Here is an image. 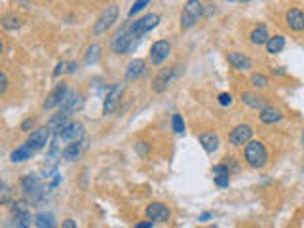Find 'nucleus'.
I'll return each mask as SVG.
<instances>
[{
    "label": "nucleus",
    "mask_w": 304,
    "mask_h": 228,
    "mask_svg": "<svg viewBox=\"0 0 304 228\" xmlns=\"http://www.w3.org/2000/svg\"><path fill=\"white\" fill-rule=\"evenodd\" d=\"M137 42H139V38L131 32L130 23H126V25H122V27L118 28V30L114 32V36L111 38V48H112L114 54L122 56V54L133 52L135 46H137Z\"/></svg>",
    "instance_id": "f257e3e1"
},
{
    "label": "nucleus",
    "mask_w": 304,
    "mask_h": 228,
    "mask_svg": "<svg viewBox=\"0 0 304 228\" xmlns=\"http://www.w3.org/2000/svg\"><path fill=\"white\" fill-rule=\"evenodd\" d=\"M244 160H246L247 166L253 168V170L266 168V164H268V150H266L264 142L255 141V139L251 142H247L246 148H244Z\"/></svg>",
    "instance_id": "f03ea898"
},
{
    "label": "nucleus",
    "mask_w": 304,
    "mask_h": 228,
    "mask_svg": "<svg viewBox=\"0 0 304 228\" xmlns=\"http://www.w3.org/2000/svg\"><path fill=\"white\" fill-rule=\"evenodd\" d=\"M205 14V6L198 0H189L183 8V14H181V27L183 28H192L198 19Z\"/></svg>",
    "instance_id": "7ed1b4c3"
},
{
    "label": "nucleus",
    "mask_w": 304,
    "mask_h": 228,
    "mask_svg": "<svg viewBox=\"0 0 304 228\" xmlns=\"http://www.w3.org/2000/svg\"><path fill=\"white\" fill-rule=\"evenodd\" d=\"M118 14H120L118 6H116V4H109V6L103 10V14L97 17V21H95V25H93V34L99 36V34H105L109 28H112V25L118 21Z\"/></svg>",
    "instance_id": "20e7f679"
},
{
    "label": "nucleus",
    "mask_w": 304,
    "mask_h": 228,
    "mask_svg": "<svg viewBox=\"0 0 304 228\" xmlns=\"http://www.w3.org/2000/svg\"><path fill=\"white\" fill-rule=\"evenodd\" d=\"M160 23V15L158 14H146L143 17H139L137 21H131L130 27H131V32L141 40L143 36H145L148 30H152V28L156 27Z\"/></svg>",
    "instance_id": "39448f33"
},
{
    "label": "nucleus",
    "mask_w": 304,
    "mask_h": 228,
    "mask_svg": "<svg viewBox=\"0 0 304 228\" xmlns=\"http://www.w3.org/2000/svg\"><path fill=\"white\" fill-rule=\"evenodd\" d=\"M179 69H181V67L160 69L158 74H156V76H154V80H152V89H154V93H162V91H166V89L169 87V84H171L175 78H177Z\"/></svg>",
    "instance_id": "423d86ee"
},
{
    "label": "nucleus",
    "mask_w": 304,
    "mask_h": 228,
    "mask_svg": "<svg viewBox=\"0 0 304 228\" xmlns=\"http://www.w3.org/2000/svg\"><path fill=\"white\" fill-rule=\"evenodd\" d=\"M251 141H253V128L249 124H238L228 133V142L232 146H246Z\"/></svg>",
    "instance_id": "0eeeda50"
},
{
    "label": "nucleus",
    "mask_w": 304,
    "mask_h": 228,
    "mask_svg": "<svg viewBox=\"0 0 304 228\" xmlns=\"http://www.w3.org/2000/svg\"><path fill=\"white\" fill-rule=\"evenodd\" d=\"M21 190L32 200H36L38 196H42V190H46V188L42 186V181L36 173H27V175L21 177Z\"/></svg>",
    "instance_id": "6e6552de"
},
{
    "label": "nucleus",
    "mask_w": 304,
    "mask_h": 228,
    "mask_svg": "<svg viewBox=\"0 0 304 228\" xmlns=\"http://www.w3.org/2000/svg\"><path fill=\"white\" fill-rule=\"evenodd\" d=\"M67 93H69V86H67V82H59V84L48 93V97H46L42 107L46 111H52V109H55V107H61L65 97H67Z\"/></svg>",
    "instance_id": "1a4fd4ad"
},
{
    "label": "nucleus",
    "mask_w": 304,
    "mask_h": 228,
    "mask_svg": "<svg viewBox=\"0 0 304 228\" xmlns=\"http://www.w3.org/2000/svg\"><path fill=\"white\" fill-rule=\"evenodd\" d=\"M171 54V44L167 40H156L150 48V54H148V59L154 67H160L167 57Z\"/></svg>",
    "instance_id": "9d476101"
},
{
    "label": "nucleus",
    "mask_w": 304,
    "mask_h": 228,
    "mask_svg": "<svg viewBox=\"0 0 304 228\" xmlns=\"http://www.w3.org/2000/svg\"><path fill=\"white\" fill-rule=\"evenodd\" d=\"M124 84H114L111 87V91L107 93V99L103 103V114L107 116V114H112L118 109V105H120V101L124 97Z\"/></svg>",
    "instance_id": "9b49d317"
},
{
    "label": "nucleus",
    "mask_w": 304,
    "mask_h": 228,
    "mask_svg": "<svg viewBox=\"0 0 304 228\" xmlns=\"http://www.w3.org/2000/svg\"><path fill=\"white\" fill-rule=\"evenodd\" d=\"M145 213L148 221H158V223H166V221H169V217H171L169 207L164 205L162 201H152V203H148Z\"/></svg>",
    "instance_id": "f8f14e48"
},
{
    "label": "nucleus",
    "mask_w": 304,
    "mask_h": 228,
    "mask_svg": "<svg viewBox=\"0 0 304 228\" xmlns=\"http://www.w3.org/2000/svg\"><path fill=\"white\" fill-rule=\"evenodd\" d=\"M50 135H52V131L48 128L34 129V131H30L29 137H27V144L32 150H40V148H44L50 142Z\"/></svg>",
    "instance_id": "ddd939ff"
},
{
    "label": "nucleus",
    "mask_w": 304,
    "mask_h": 228,
    "mask_svg": "<svg viewBox=\"0 0 304 228\" xmlns=\"http://www.w3.org/2000/svg\"><path fill=\"white\" fill-rule=\"evenodd\" d=\"M285 25L293 32H303L304 30V10L301 8H289L285 12Z\"/></svg>",
    "instance_id": "4468645a"
},
{
    "label": "nucleus",
    "mask_w": 304,
    "mask_h": 228,
    "mask_svg": "<svg viewBox=\"0 0 304 228\" xmlns=\"http://www.w3.org/2000/svg\"><path fill=\"white\" fill-rule=\"evenodd\" d=\"M59 137H61V141L65 142H78V141H84V124H80V122H73L69 128L65 129V131H61L59 133Z\"/></svg>",
    "instance_id": "2eb2a0df"
},
{
    "label": "nucleus",
    "mask_w": 304,
    "mask_h": 228,
    "mask_svg": "<svg viewBox=\"0 0 304 228\" xmlns=\"http://www.w3.org/2000/svg\"><path fill=\"white\" fill-rule=\"evenodd\" d=\"M71 124H73V122H71V116L59 111V114H54V116L50 118V122H48V126H46V128L50 129L54 135H59L61 131H65V129L69 128Z\"/></svg>",
    "instance_id": "dca6fc26"
},
{
    "label": "nucleus",
    "mask_w": 304,
    "mask_h": 228,
    "mask_svg": "<svg viewBox=\"0 0 304 228\" xmlns=\"http://www.w3.org/2000/svg\"><path fill=\"white\" fill-rule=\"evenodd\" d=\"M80 107H82V93L76 91V89H69L67 97H65L63 105H61V113H65V114L71 116V114L76 113Z\"/></svg>",
    "instance_id": "f3484780"
},
{
    "label": "nucleus",
    "mask_w": 304,
    "mask_h": 228,
    "mask_svg": "<svg viewBox=\"0 0 304 228\" xmlns=\"http://www.w3.org/2000/svg\"><path fill=\"white\" fill-rule=\"evenodd\" d=\"M30 225H34V219L30 217V213H10V217L4 221L6 228H30Z\"/></svg>",
    "instance_id": "a211bd4d"
},
{
    "label": "nucleus",
    "mask_w": 304,
    "mask_h": 228,
    "mask_svg": "<svg viewBox=\"0 0 304 228\" xmlns=\"http://www.w3.org/2000/svg\"><path fill=\"white\" fill-rule=\"evenodd\" d=\"M226 59H228V63H230L236 71H249L251 65H253L249 56H247V54H242V52H228V54H226Z\"/></svg>",
    "instance_id": "6ab92c4d"
},
{
    "label": "nucleus",
    "mask_w": 304,
    "mask_h": 228,
    "mask_svg": "<svg viewBox=\"0 0 304 228\" xmlns=\"http://www.w3.org/2000/svg\"><path fill=\"white\" fill-rule=\"evenodd\" d=\"M270 40V34H268V27H266V23H259L257 27L253 28L251 32H249V42L253 44V46H266Z\"/></svg>",
    "instance_id": "aec40b11"
},
{
    "label": "nucleus",
    "mask_w": 304,
    "mask_h": 228,
    "mask_svg": "<svg viewBox=\"0 0 304 228\" xmlns=\"http://www.w3.org/2000/svg\"><path fill=\"white\" fill-rule=\"evenodd\" d=\"M84 148H86V141L71 142V144H67V146L61 150V158L67 160V162H76L78 158L82 156Z\"/></svg>",
    "instance_id": "412c9836"
},
{
    "label": "nucleus",
    "mask_w": 304,
    "mask_h": 228,
    "mask_svg": "<svg viewBox=\"0 0 304 228\" xmlns=\"http://www.w3.org/2000/svg\"><path fill=\"white\" fill-rule=\"evenodd\" d=\"M259 118H261L262 124H268V126H274V124H279L283 120V113L277 109V107H266L264 111L259 113Z\"/></svg>",
    "instance_id": "4be33fe9"
},
{
    "label": "nucleus",
    "mask_w": 304,
    "mask_h": 228,
    "mask_svg": "<svg viewBox=\"0 0 304 228\" xmlns=\"http://www.w3.org/2000/svg\"><path fill=\"white\" fill-rule=\"evenodd\" d=\"M146 71V63L143 59H133L128 63V69H126V80L131 82V80H137L141 78Z\"/></svg>",
    "instance_id": "5701e85b"
},
{
    "label": "nucleus",
    "mask_w": 304,
    "mask_h": 228,
    "mask_svg": "<svg viewBox=\"0 0 304 228\" xmlns=\"http://www.w3.org/2000/svg\"><path fill=\"white\" fill-rule=\"evenodd\" d=\"M242 103L247 105L249 109H255V111H264L268 105H266V99L261 97V95H257V93H253V91H244L242 93Z\"/></svg>",
    "instance_id": "b1692460"
},
{
    "label": "nucleus",
    "mask_w": 304,
    "mask_h": 228,
    "mask_svg": "<svg viewBox=\"0 0 304 228\" xmlns=\"http://www.w3.org/2000/svg\"><path fill=\"white\" fill-rule=\"evenodd\" d=\"M200 144L203 146L205 152H215L219 148V144H221V141H219L217 133H213V131H203V133H200Z\"/></svg>",
    "instance_id": "393cba45"
},
{
    "label": "nucleus",
    "mask_w": 304,
    "mask_h": 228,
    "mask_svg": "<svg viewBox=\"0 0 304 228\" xmlns=\"http://www.w3.org/2000/svg\"><path fill=\"white\" fill-rule=\"evenodd\" d=\"M32 154H34V150H32L29 144L25 142V144H19L15 150H12L10 160H12L14 164H21V162H27V160H30Z\"/></svg>",
    "instance_id": "a878e982"
},
{
    "label": "nucleus",
    "mask_w": 304,
    "mask_h": 228,
    "mask_svg": "<svg viewBox=\"0 0 304 228\" xmlns=\"http://www.w3.org/2000/svg\"><path fill=\"white\" fill-rule=\"evenodd\" d=\"M283 48H285V36H283V34H274V36H270V40L266 44V52H268L270 56H277L279 52H283Z\"/></svg>",
    "instance_id": "bb28decb"
},
{
    "label": "nucleus",
    "mask_w": 304,
    "mask_h": 228,
    "mask_svg": "<svg viewBox=\"0 0 304 228\" xmlns=\"http://www.w3.org/2000/svg\"><path fill=\"white\" fill-rule=\"evenodd\" d=\"M34 227L36 228H55L57 227V221L55 217L48 211H40V213L34 217Z\"/></svg>",
    "instance_id": "cd10ccee"
},
{
    "label": "nucleus",
    "mask_w": 304,
    "mask_h": 228,
    "mask_svg": "<svg viewBox=\"0 0 304 228\" xmlns=\"http://www.w3.org/2000/svg\"><path fill=\"white\" fill-rule=\"evenodd\" d=\"M101 46L99 44H91V46H87L86 50V56H84V63H86L87 67H91V65H95L99 59H101Z\"/></svg>",
    "instance_id": "c85d7f7f"
},
{
    "label": "nucleus",
    "mask_w": 304,
    "mask_h": 228,
    "mask_svg": "<svg viewBox=\"0 0 304 228\" xmlns=\"http://www.w3.org/2000/svg\"><path fill=\"white\" fill-rule=\"evenodd\" d=\"M249 82H251V86H253L255 89H266L268 84H270L268 76L262 74V72H253V74L249 76Z\"/></svg>",
    "instance_id": "c756f323"
},
{
    "label": "nucleus",
    "mask_w": 304,
    "mask_h": 228,
    "mask_svg": "<svg viewBox=\"0 0 304 228\" xmlns=\"http://www.w3.org/2000/svg\"><path fill=\"white\" fill-rule=\"evenodd\" d=\"M21 27V19L14 14H4L2 15V28L4 30H15Z\"/></svg>",
    "instance_id": "7c9ffc66"
},
{
    "label": "nucleus",
    "mask_w": 304,
    "mask_h": 228,
    "mask_svg": "<svg viewBox=\"0 0 304 228\" xmlns=\"http://www.w3.org/2000/svg\"><path fill=\"white\" fill-rule=\"evenodd\" d=\"M27 211H29V201L25 198L12 201V213H27Z\"/></svg>",
    "instance_id": "2f4dec72"
},
{
    "label": "nucleus",
    "mask_w": 304,
    "mask_h": 228,
    "mask_svg": "<svg viewBox=\"0 0 304 228\" xmlns=\"http://www.w3.org/2000/svg\"><path fill=\"white\" fill-rule=\"evenodd\" d=\"M171 128H173V131L177 135L185 133V120H183L181 114H173V118H171Z\"/></svg>",
    "instance_id": "473e14b6"
},
{
    "label": "nucleus",
    "mask_w": 304,
    "mask_h": 228,
    "mask_svg": "<svg viewBox=\"0 0 304 228\" xmlns=\"http://www.w3.org/2000/svg\"><path fill=\"white\" fill-rule=\"evenodd\" d=\"M211 171H213L215 177H221V175H228V177H230V168H228V164H215Z\"/></svg>",
    "instance_id": "72a5a7b5"
},
{
    "label": "nucleus",
    "mask_w": 304,
    "mask_h": 228,
    "mask_svg": "<svg viewBox=\"0 0 304 228\" xmlns=\"http://www.w3.org/2000/svg\"><path fill=\"white\" fill-rule=\"evenodd\" d=\"M0 188H2V190H0V194H2V196H0V203H2V205H8V203H10V198H12V194H10V188H8V185H6V183H2V185H0Z\"/></svg>",
    "instance_id": "f704fd0d"
},
{
    "label": "nucleus",
    "mask_w": 304,
    "mask_h": 228,
    "mask_svg": "<svg viewBox=\"0 0 304 228\" xmlns=\"http://www.w3.org/2000/svg\"><path fill=\"white\" fill-rule=\"evenodd\" d=\"M148 4H150L148 0H139V2H133V6H131V10H130V17H133V15L137 14V12H141V10H145Z\"/></svg>",
    "instance_id": "c9c22d12"
},
{
    "label": "nucleus",
    "mask_w": 304,
    "mask_h": 228,
    "mask_svg": "<svg viewBox=\"0 0 304 228\" xmlns=\"http://www.w3.org/2000/svg\"><path fill=\"white\" fill-rule=\"evenodd\" d=\"M217 101H219V105H221V107H230L232 103H234L232 95L230 93H226V91H224V93H221V95L217 97Z\"/></svg>",
    "instance_id": "e433bc0d"
},
{
    "label": "nucleus",
    "mask_w": 304,
    "mask_h": 228,
    "mask_svg": "<svg viewBox=\"0 0 304 228\" xmlns=\"http://www.w3.org/2000/svg\"><path fill=\"white\" fill-rule=\"evenodd\" d=\"M148 150H150V144H148V142L141 141V142H137V144H135V152H137V154H141V156H145Z\"/></svg>",
    "instance_id": "4c0bfd02"
},
{
    "label": "nucleus",
    "mask_w": 304,
    "mask_h": 228,
    "mask_svg": "<svg viewBox=\"0 0 304 228\" xmlns=\"http://www.w3.org/2000/svg\"><path fill=\"white\" fill-rule=\"evenodd\" d=\"M67 67H69V63H67V61H59L57 65H55V69H54V78H57L59 74L67 72Z\"/></svg>",
    "instance_id": "58836bf2"
},
{
    "label": "nucleus",
    "mask_w": 304,
    "mask_h": 228,
    "mask_svg": "<svg viewBox=\"0 0 304 228\" xmlns=\"http://www.w3.org/2000/svg\"><path fill=\"white\" fill-rule=\"evenodd\" d=\"M215 185L221 186V188H226V186H230V177H228V175H221V177H215Z\"/></svg>",
    "instance_id": "ea45409f"
},
{
    "label": "nucleus",
    "mask_w": 304,
    "mask_h": 228,
    "mask_svg": "<svg viewBox=\"0 0 304 228\" xmlns=\"http://www.w3.org/2000/svg\"><path fill=\"white\" fill-rule=\"evenodd\" d=\"M6 91H8V74L2 72L0 74V95H6Z\"/></svg>",
    "instance_id": "a19ab883"
},
{
    "label": "nucleus",
    "mask_w": 304,
    "mask_h": 228,
    "mask_svg": "<svg viewBox=\"0 0 304 228\" xmlns=\"http://www.w3.org/2000/svg\"><path fill=\"white\" fill-rule=\"evenodd\" d=\"M32 126H34V120H32V118H27V120H23L21 129H23V131H30V129H32Z\"/></svg>",
    "instance_id": "79ce46f5"
},
{
    "label": "nucleus",
    "mask_w": 304,
    "mask_h": 228,
    "mask_svg": "<svg viewBox=\"0 0 304 228\" xmlns=\"http://www.w3.org/2000/svg\"><path fill=\"white\" fill-rule=\"evenodd\" d=\"M61 228H78V227H76V221H73V219H65V221L61 223Z\"/></svg>",
    "instance_id": "37998d69"
},
{
    "label": "nucleus",
    "mask_w": 304,
    "mask_h": 228,
    "mask_svg": "<svg viewBox=\"0 0 304 228\" xmlns=\"http://www.w3.org/2000/svg\"><path fill=\"white\" fill-rule=\"evenodd\" d=\"M76 71H78V63H76V61L69 63V67H67V74H74Z\"/></svg>",
    "instance_id": "c03bdc74"
},
{
    "label": "nucleus",
    "mask_w": 304,
    "mask_h": 228,
    "mask_svg": "<svg viewBox=\"0 0 304 228\" xmlns=\"http://www.w3.org/2000/svg\"><path fill=\"white\" fill-rule=\"evenodd\" d=\"M133 228H152V221H141V223H137Z\"/></svg>",
    "instance_id": "a18cd8bd"
},
{
    "label": "nucleus",
    "mask_w": 304,
    "mask_h": 228,
    "mask_svg": "<svg viewBox=\"0 0 304 228\" xmlns=\"http://www.w3.org/2000/svg\"><path fill=\"white\" fill-rule=\"evenodd\" d=\"M211 14H215V4H207L205 6V14L203 15H211Z\"/></svg>",
    "instance_id": "49530a36"
},
{
    "label": "nucleus",
    "mask_w": 304,
    "mask_h": 228,
    "mask_svg": "<svg viewBox=\"0 0 304 228\" xmlns=\"http://www.w3.org/2000/svg\"><path fill=\"white\" fill-rule=\"evenodd\" d=\"M272 72H274L276 76H285V74H287V71H285L283 67H277V69H274Z\"/></svg>",
    "instance_id": "de8ad7c7"
},
{
    "label": "nucleus",
    "mask_w": 304,
    "mask_h": 228,
    "mask_svg": "<svg viewBox=\"0 0 304 228\" xmlns=\"http://www.w3.org/2000/svg\"><path fill=\"white\" fill-rule=\"evenodd\" d=\"M211 217H213V215H211V213H202V215H200V219H198V221H202V223H205V221H209Z\"/></svg>",
    "instance_id": "09e8293b"
},
{
    "label": "nucleus",
    "mask_w": 304,
    "mask_h": 228,
    "mask_svg": "<svg viewBox=\"0 0 304 228\" xmlns=\"http://www.w3.org/2000/svg\"><path fill=\"white\" fill-rule=\"evenodd\" d=\"M301 141H303V146H304V131H303V137H301Z\"/></svg>",
    "instance_id": "8fccbe9b"
},
{
    "label": "nucleus",
    "mask_w": 304,
    "mask_h": 228,
    "mask_svg": "<svg viewBox=\"0 0 304 228\" xmlns=\"http://www.w3.org/2000/svg\"><path fill=\"white\" fill-rule=\"evenodd\" d=\"M207 228H219L217 225H211V227H207Z\"/></svg>",
    "instance_id": "3c124183"
}]
</instances>
